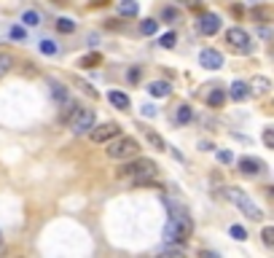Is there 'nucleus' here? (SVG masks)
I'll list each match as a JSON object with an SVG mask.
<instances>
[{
  "mask_svg": "<svg viewBox=\"0 0 274 258\" xmlns=\"http://www.w3.org/2000/svg\"><path fill=\"white\" fill-rule=\"evenodd\" d=\"M156 175H159L156 161L143 159L140 153L132 156V159H127V164L119 169V178H129V181H135V183H148V181H153Z\"/></svg>",
  "mask_w": 274,
  "mask_h": 258,
  "instance_id": "obj_1",
  "label": "nucleus"
},
{
  "mask_svg": "<svg viewBox=\"0 0 274 258\" xmlns=\"http://www.w3.org/2000/svg\"><path fill=\"white\" fill-rule=\"evenodd\" d=\"M137 153H140V143L135 137H119L116 143L108 145V156L116 159V161H127V159H132V156H137Z\"/></svg>",
  "mask_w": 274,
  "mask_h": 258,
  "instance_id": "obj_2",
  "label": "nucleus"
},
{
  "mask_svg": "<svg viewBox=\"0 0 274 258\" xmlns=\"http://www.w3.org/2000/svg\"><path fill=\"white\" fill-rule=\"evenodd\" d=\"M226 197H229V199L234 202V205H237V207L242 210V213H245V215L250 218V221H261V218H263L261 207H258V205L247 197L245 191H239V189H229V191H226Z\"/></svg>",
  "mask_w": 274,
  "mask_h": 258,
  "instance_id": "obj_3",
  "label": "nucleus"
},
{
  "mask_svg": "<svg viewBox=\"0 0 274 258\" xmlns=\"http://www.w3.org/2000/svg\"><path fill=\"white\" fill-rule=\"evenodd\" d=\"M95 127V111L92 108H75V113L70 116V129L73 135H89V129Z\"/></svg>",
  "mask_w": 274,
  "mask_h": 258,
  "instance_id": "obj_4",
  "label": "nucleus"
},
{
  "mask_svg": "<svg viewBox=\"0 0 274 258\" xmlns=\"http://www.w3.org/2000/svg\"><path fill=\"white\" fill-rule=\"evenodd\" d=\"M119 124L116 121H105V124H97V127H92L89 129V137H92V143H97V145H105V143H111L113 137H119Z\"/></svg>",
  "mask_w": 274,
  "mask_h": 258,
  "instance_id": "obj_5",
  "label": "nucleus"
},
{
  "mask_svg": "<svg viewBox=\"0 0 274 258\" xmlns=\"http://www.w3.org/2000/svg\"><path fill=\"white\" fill-rule=\"evenodd\" d=\"M226 43H229L234 51H239V54H250V51H253V46H250V35L242 27H231L229 33H226Z\"/></svg>",
  "mask_w": 274,
  "mask_h": 258,
  "instance_id": "obj_6",
  "label": "nucleus"
},
{
  "mask_svg": "<svg viewBox=\"0 0 274 258\" xmlns=\"http://www.w3.org/2000/svg\"><path fill=\"white\" fill-rule=\"evenodd\" d=\"M199 65L207 67V70H221V67H223V54L218 51V49H202Z\"/></svg>",
  "mask_w": 274,
  "mask_h": 258,
  "instance_id": "obj_7",
  "label": "nucleus"
},
{
  "mask_svg": "<svg viewBox=\"0 0 274 258\" xmlns=\"http://www.w3.org/2000/svg\"><path fill=\"white\" fill-rule=\"evenodd\" d=\"M221 30V17L218 14H202L199 17V33L202 35H215Z\"/></svg>",
  "mask_w": 274,
  "mask_h": 258,
  "instance_id": "obj_8",
  "label": "nucleus"
},
{
  "mask_svg": "<svg viewBox=\"0 0 274 258\" xmlns=\"http://www.w3.org/2000/svg\"><path fill=\"white\" fill-rule=\"evenodd\" d=\"M239 172H242V175H261V172H263V161L253 159V156H242V159H239Z\"/></svg>",
  "mask_w": 274,
  "mask_h": 258,
  "instance_id": "obj_9",
  "label": "nucleus"
},
{
  "mask_svg": "<svg viewBox=\"0 0 274 258\" xmlns=\"http://www.w3.org/2000/svg\"><path fill=\"white\" fill-rule=\"evenodd\" d=\"M229 97L234 100V103H242V100H247V97H250V83H245V81H234L231 89H229Z\"/></svg>",
  "mask_w": 274,
  "mask_h": 258,
  "instance_id": "obj_10",
  "label": "nucleus"
},
{
  "mask_svg": "<svg viewBox=\"0 0 274 258\" xmlns=\"http://www.w3.org/2000/svg\"><path fill=\"white\" fill-rule=\"evenodd\" d=\"M108 103L113 108H119V111H127L129 108V95H124V92H108Z\"/></svg>",
  "mask_w": 274,
  "mask_h": 258,
  "instance_id": "obj_11",
  "label": "nucleus"
},
{
  "mask_svg": "<svg viewBox=\"0 0 274 258\" xmlns=\"http://www.w3.org/2000/svg\"><path fill=\"white\" fill-rule=\"evenodd\" d=\"M78 65H81L83 70H92V67H97V65H103V54L100 51H92V54H83L81 59H78Z\"/></svg>",
  "mask_w": 274,
  "mask_h": 258,
  "instance_id": "obj_12",
  "label": "nucleus"
},
{
  "mask_svg": "<svg viewBox=\"0 0 274 258\" xmlns=\"http://www.w3.org/2000/svg\"><path fill=\"white\" fill-rule=\"evenodd\" d=\"M148 92H151L153 97H169L172 95V86L167 81H153V83H148Z\"/></svg>",
  "mask_w": 274,
  "mask_h": 258,
  "instance_id": "obj_13",
  "label": "nucleus"
},
{
  "mask_svg": "<svg viewBox=\"0 0 274 258\" xmlns=\"http://www.w3.org/2000/svg\"><path fill=\"white\" fill-rule=\"evenodd\" d=\"M49 89H51V97L57 100L59 105H62V103H65V100L70 97V95H67V86H62L59 81H49Z\"/></svg>",
  "mask_w": 274,
  "mask_h": 258,
  "instance_id": "obj_14",
  "label": "nucleus"
},
{
  "mask_svg": "<svg viewBox=\"0 0 274 258\" xmlns=\"http://www.w3.org/2000/svg\"><path fill=\"white\" fill-rule=\"evenodd\" d=\"M119 14H121V17H137V14H140V6L135 3V0H121V3H119Z\"/></svg>",
  "mask_w": 274,
  "mask_h": 258,
  "instance_id": "obj_15",
  "label": "nucleus"
},
{
  "mask_svg": "<svg viewBox=\"0 0 274 258\" xmlns=\"http://www.w3.org/2000/svg\"><path fill=\"white\" fill-rule=\"evenodd\" d=\"M145 140H148V145L151 148H156V151H167V143H164L153 129H145Z\"/></svg>",
  "mask_w": 274,
  "mask_h": 258,
  "instance_id": "obj_16",
  "label": "nucleus"
},
{
  "mask_svg": "<svg viewBox=\"0 0 274 258\" xmlns=\"http://www.w3.org/2000/svg\"><path fill=\"white\" fill-rule=\"evenodd\" d=\"M223 103H226V92L223 89H213V92H210V97H207L210 108H223Z\"/></svg>",
  "mask_w": 274,
  "mask_h": 258,
  "instance_id": "obj_17",
  "label": "nucleus"
},
{
  "mask_svg": "<svg viewBox=\"0 0 274 258\" xmlns=\"http://www.w3.org/2000/svg\"><path fill=\"white\" fill-rule=\"evenodd\" d=\"M14 65H17V59H14L9 51H0V78L9 73V70H11Z\"/></svg>",
  "mask_w": 274,
  "mask_h": 258,
  "instance_id": "obj_18",
  "label": "nucleus"
},
{
  "mask_svg": "<svg viewBox=\"0 0 274 258\" xmlns=\"http://www.w3.org/2000/svg\"><path fill=\"white\" fill-rule=\"evenodd\" d=\"M175 119H177V124H189V121L194 119L191 105H180V108H177V113H175Z\"/></svg>",
  "mask_w": 274,
  "mask_h": 258,
  "instance_id": "obj_19",
  "label": "nucleus"
},
{
  "mask_svg": "<svg viewBox=\"0 0 274 258\" xmlns=\"http://www.w3.org/2000/svg\"><path fill=\"white\" fill-rule=\"evenodd\" d=\"M250 86H253L250 92H255V95H263V92H269V78H261V75H258V78H253V83H250Z\"/></svg>",
  "mask_w": 274,
  "mask_h": 258,
  "instance_id": "obj_20",
  "label": "nucleus"
},
{
  "mask_svg": "<svg viewBox=\"0 0 274 258\" xmlns=\"http://www.w3.org/2000/svg\"><path fill=\"white\" fill-rule=\"evenodd\" d=\"M57 30L59 33H65V35H70V33H75V22L62 17V19H57Z\"/></svg>",
  "mask_w": 274,
  "mask_h": 258,
  "instance_id": "obj_21",
  "label": "nucleus"
},
{
  "mask_svg": "<svg viewBox=\"0 0 274 258\" xmlns=\"http://www.w3.org/2000/svg\"><path fill=\"white\" fill-rule=\"evenodd\" d=\"M156 30H159V22H156V19H145V22H140V33H143V35H153Z\"/></svg>",
  "mask_w": 274,
  "mask_h": 258,
  "instance_id": "obj_22",
  "label": "nucleus"
},
{
  "mask_svg": "<svg viewBox=\"0 0 274 258\" xmlns=\"http://www.w3.org/2000/svg\"><path fill=\"white\" fill-rule=\"evenodd\" d=\"M75 108H78V103H73V100H65V108H62V121H70V116L75 113Z\"/></svg>",
  "mask_w": 274,
  "mask_h": 258,
  "instance_id": "obj_23",
  "label": "nucleus"
},
{
  "mask_svg": "<svg viewBox=\"0 0 274 258\" xmlns=\"http://www.w3.org/2000/svg\"><path fill=\"white\" fill-rule=\"evenodd\" d=\"M175 41H177L175 33H164V35L159 38V46H161V49H172V46H175Z\"/></svg>",
  "mask_w": 274,
  "mask_h": 258,
  "instance_id": "obj_24",
  "label": "nucleus"
},
{
  "mask_svg": "<svg viewBox=\"0 0 274 258\" xmlns=\"http://www.w3.org/2000/svg\"><path fill=\"white\" fill-rule=\"evenodd\" d=\"M177 17H180L177 9H172V6H164V9H161V19L164 22H177Z\"/></svg>",
  "mask_w": 274,
  "mask_h": 258,
  "instance_id": "obj_25",
  "label": "nucleus"
},
{
  "mask_svg": "<svg viewBox=\"0 0 274 258\" xmlns=\"http://www.w3.org/2000/svg\"><path fill=\"white\" fill-rule=\"evenodd\" d=\"M261 239L266 247H274V226H266V229L261 231Z\"/></svg>",
  "mask_w": 274,
  "mask_h": 258,
  "instance_id": "obj_26",
  "label": "nucleus"
},
{
  "mask_svg": "<svg viewBox=\"0 0 274 258\" xmlns=\"http://www.w3.org/2000/svg\"><path fill=\"white\" fill-rule=\"evenodd\" d=\"M22 22L30 25V27H35V25H41V17H38L35 11H25V14H22Z\"/></svg>",
  "mask_w": 274,
  "mask_h": 258,
  "instance_id": "obj_27",
  "label": "nucleus"
},
{
  "mask_svg": "<svg viewBox=\"0 0 274 258\" xmlns=\"http://www.w3.org/2000/svg\"><path fill=\"white\" fill-rule=\"evenodd\" d=\"M41 54L54 57V54H57V43H54V41H41Z\"/></svg>",
  "mask_w": 274,
  "mask_h": 258,
  "instance_id": "obj_28",
  "label": "nucleus"
},
{
  "mask_svg": "<svg viewBox=\"0 0 274 258\" xmlns=\"http://www.w3.org/2000/svg\"><path fill=\"white\" fill-rule=\"evenodd\" d=\"M9 38H11V41H25V38H27V33H25V30H22V27L17 25V27H11V30H9Z\"/></svg>",
  "mask_w": 274,
  "mask_h": 258,
  "instance_id": "obj_29",
  "label": "nucleus"
},
{
  "mask_svg": "<svg viewBox=\"0 0 274 258\" xmlns=\"http://www.w3.org/2000/svg\"><path fill=\"white\" fill-rule=\"evenodd\" d=\"M229 234H231L234 239H239V242H245V239H247V231L242 229V226H231V229H229Z\"/></svg>",
  "mask_w": 274,
  "mask_h": 258,
  "instance_id": "obj_30",
  "label": "nucleus"
},
{
  "mask_svg": "<svg viewBox=\"0 0 274 258\" xmlns=\"http://www.w3.org/2000/svg\"><path fill=\"white\" fill-rule=\"evenodd\" d=\"M263 143H266V148H271V151H274V127L263 129Z\"/></svg>",
  "mask_w": 274,
  "mask_h": 258,
  "instance_id": "obj_31",
  "label": "nucleus"
},
{
  "mask_svg": "<svg viewBox=\"0 0 274 258\" xmlns=\"http://www.w3.org/2000/svg\"><path fill=\"white\" fill-rule=\"evenodd\" d=\"M78 89H81V92H86V95H89L92 100H97V97H100V95H97V92H95V89H92V83H86V81H83V83H78Z\"/></svg>",
  "mask_w": 274,
  "mask_h": 258,
  "instance_id": "obj_32",
  "label": "nucleus"
},
{
  "mask_svg": "<svg viewBox=\"0 0 274 258\" xmlns=\"http://www.w3.org/2000/svg\"><path fill=\"white\" fill-rule=\"evenodd\" d=\"M218 161H223V164H231V161H234L231 151H218Z\"/></svg>",
  "mask_w": 274,
  "mask_h": 258,
  "instance_id": "obj_33",
  "label": "nucleus"
},
{
  "mask_svg": "<svg viewBox=\"0 0 274 258\" xmlns=\"http://www.w3.org/2000/svg\"><path fill=\"white\" fill-rule=\"evenodd\" d=\"M129 81H132V83L140 81V67H132V70H129Z\"/></svg>",
  "mask_w": 274,
  "mask_h": 258,
  "instance_id": "obj_34",
  "label": "nucleus"
},
{
  "mask_svg": "<svg viewBox=\"0 0 274 258\" xmlns=\"http://www.w3.org/2000/svg\"><path fill=\"white\" fill-rule=\"evenodd\" d=\"M143 116H156V111H153L151 105H145V108H143Z\"/></svg>",
  "mask_w": 274,
  "mask_h": 258,
  "instance_id": "obj_35",
  "label": "nucleus"
},
{
  "mask_svg": "<svg viewBox=\"0 0 274 258\" xmlns=\"http://www.w3.org/2000/svg\"><path fill=\"white\" fill-rule=\"evenodd\" d=\"M263 194H266V197H269V199H271V202H274V186H269V189H266V191H263Z\"/></svg>",
  "mask_w": 274,
  "mask_h": 258,
  "instance_id": "obj_36",
  "label": "nucleus"
},
{
  "mask_svg": "<svg viewBox=\"0 0 274 258\" xmlns=\"http://www.w3.org/2000/svg\"><path fill=\"white\" fill-rule=\"evenodd\" d=\"M183 3H197V0H183Z\"/></svg>",
  "mask_w": 274,
  "mask_h": 258,
  "instance_id": "obj_37",
  "label": "nucleus"
},
{
  "mask_svg": "<svg viewBox=\"0 0 274 258\" xmlns=\"http://www.w3.org/2000/svg\"><path fill=\"white\" fill-rule=\"evenodd\" d=\"M0 247H3V234H0Z\"/></svg>",
  "mask_w": 274,
  "mask_h": 258,
  "instance_id": "obj_38",
  "label": "nucleus"
}]
</instances>
